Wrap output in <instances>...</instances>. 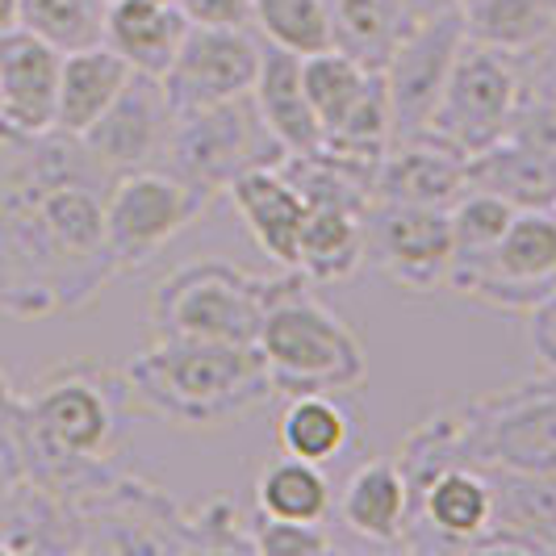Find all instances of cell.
Instances as JSON below:
<instances>
[{
	"label": "cell",
	"mask_w": 556,
	"mask_h": 556,
	"mask_svg": "<svg viewBox=\"0 0 556 556\" xmlns=\"http://www.w3.org/2000/svg\"><path fill=\"white\" fill-rule=\"evenodd\" d=\"M523 101H548L556 105V34L531 47L528 55H515Z\"/></svg>",
	"instance_id": "32"
},
{
	"label": "cell",
	"mask_w": 556,
	"mask_h": 556,
	"mask_svg": "<svg viewBox=\"0 0 556 556\" xmlns=\"http://www.w3.org/2000/svg\"><path fill=\"white\" fill-rule=\"evenodd\" d=\"M264 42L251 38L248 26H189L180 51L164 76V92L172 110H201L248 97L260 76Z\"/></svg>",
	"instance_id": "12"
},
{
	"label": "cell",
	"mask_w": 556,
	"mask_h": 556,
	"mask_svg": "<svg viewBox=\"0 0 556 556\" xmlns=\"http://www.w3.org/2000/svg\"><path fill=\"white\" fill-rule=\"evenodd\" d=\"M193 26H251V0H176Z\"/></svg>",
	"instance_id": "33"
},
{
	"label": "cell",
	"mask_w": 556,
	"mask_h": 556,
	"mask_svg": "<svg viewBox=\"0 0 556 556\" xmlns=\"http://www.w3.org/2000/svg\"><path fill=\"white\" fill-rule=\"evenodd\" d=\"M251 544L264 556H323L331 553V535L323 523H298V519H260L251 531Z\"/></svg>",
	"instance_id": "31"
},
{
	"label": "cell",
	"mask_w": 556,
	"mask_h": 556,
	"mask_svg": "<svg viewBox=\"0 0 556 556\" xmlns=\"http://www.w3.org/2000/svg\"><path fill=\"white\" fill-rule=\"evenodd\" d=\"M364 264L406 293H440L452 273V218L447 210L368 201L364 210Z\"/></svg>",
	"instance_id": "10"
},
{
	"label": "cell",
	"mask_w": 556,
	"mask_h": 556,
	"mask_svg": "<svg viewBox=\"0 0 556 556\" xmlns=\"http://www.w3.org/2000/svg\"><path fill=\"white\" fill-rule=\"evenodd\" d=\"M465 189H469V160L431 135L393 139L372 167V201L452 210Z\"/></svg>",
	"instance_id": "15"
},
{
	"label": "cell",
	"mask_w": 556,
	"mask_h": 556,
	"mask_svg": "<svg viewBox=\"0 0 556 556\" xmlns=\"http://www.w3.org/2000/svg\"><path fill=\"white\" fill-rule=\"evenodd\" d=\"M465 42H469V34H465L460 9L418 17L415 26L402 34V42L393 47L381 67L386 88H390L393 139H415L427 130L431 110H435Z\"/></svg>",
	"instance_id": "11"
},
{
	"label": "cell",
	"mask_w": 556,
	"mask_h": 556,
	"mask_svg": "<svg viewBox=\"0 0 556 556\" xmlns=\"http://www.w3.org/2000/svg\"><path fill=\"white\" fill-rule=\"evenodd\" d=\"M172 117H176V110L167 101L164 80L135 72L122 88V97L84 130L80 142L110 176L160 167L167 151V135H172Z\"/></svg>",
	"instance_id": "13"
},
{
	"label": "cell",
	"mask_w": 556,
	"mask_h": 556,
	"mask_svg": "<svg viewBox=\"0 0 556 556\" xmlns=\"http://www.w3.org/2000/svg\"><path fill=\"white\" fill-rule=\"evenodd\" d=\"M251 26L264 34V42L302 59L334 47L327 0H251Z\"/></svg>",
	"instance_id": "27"
},
{
	"label": "cell",
	"mask_w": 556,
	"mask_h": 556,
	"mask_svg": "<svg viewBox=\"0 0 556 556\" xmlns=\"http://www.w3.org/2000/svg\"><path fill=\"white\" fill-rule=\"evenodd\" d=\"M255 348L268 364L273 390L293 393H356L368 386V352L298 268L264 280V318Z\"/></svg>",
	"instance_id": "3"
},
{
	"label": "cell",
	"mask_w": 556,
	"mask_h": 556,
	"mask_svg": "<svg viewBox=\"0 0 556 556\" xmlns=\"http://www.w3.org/2000/svg\"><path fill=\"white\" fill-rule=\"evenodd\" d=\"M264 280L226 260L172 268L151 293V327L160 339L255 343L264 318Z\"/></svg>",
	"instance_id": "5"
},
{
	"label": "cell",
	"mask_w": 556,
	"mask_h": 556,
	"mask_svg": "<svg viewBox=\"0 0 556 556\" xmlns=\"http://www.w3.org/2000/svg\"><path fill=\"white\" fill-rule=\"evenodd\" d=\"M126 393L172 427H223L273 397V377L255 343L155 339L126 364Z\"/></svg>",
	"instance_id": "2"
},
{
	"label": "cell",
	"mask_w": 556,
	"mask_h": 556,
	"mask_svg": "<svg viewBox=\"0 0 556 556\" xmlns=\"http://www.w3.org/2000/svg\"><path fill=\"white\" fill-rule=\"evenodd\" d=\"M460 17L469 42L502 55H528L556 34V0H465Z\"/></svg>",
	"instance_id": "24"
},
{
	"label": "cell",
	"mask_w": 556,
	"mask_h": 556,
	"mask_svg": "<svg viewBox=\"0 0 556 556\" xmlns=\"http://www.w3.org/2000/svg\"><path fill=\"white\" fill-rule=\"evenodd\" d=\"M331 9L334 47L368 67H386L402 34L415 26L410 0H327Z\"/></svg>",
	"instance_id": "23"
},
{
	"label": "cell",
	"mask_w": 556,
	"mask_h": 556,
	"mask_svg": "<svg viewBox=\"0 0 556 556\" xmlns=\"http://www.w3.org/2000/svg\"><path fill=\"white\" fill-rule=\"evenodd\" d=\"M189 26L176 0H105L101 42L142 76H164Z\"/></svg>",
	"instance_id": "19"
},
{
	"label": "cell",
	"mask_w": 556,
	"mask_h": 556,
	"mask_svg": "<svg viewBox=\"0 0 556 556\" xmlns=\"http://www.w3.org/2000/svg\"><path fill=\"white\" fill-rule=\"evenodd\" d=\"M63 51L26 26L0 34V126L13 135L55 130Z\"/></svg>",
	"instance_id": "14"
},
{
	"label": "cell",
	"mask_w": 556,
	"mask_h": 556,
	"mask_svg": "<svg viewBox=\"0 0 556 556\" xmlns=\"http://www.w3.org/2000/svg\"><path fill=\"white\" fill-rule=\"evenodd\" d=\"M260 515L268 519H298V523H323L331 510V481L323 465L280 452L277 460L264 465L255 481Z\"/></svg>",
	"instance_id": "26"
},
{
	"label": "cell",
	"mask_w": 556,
	"mask_h": 556,
	"mask_svg": "<svg viewBox=\"0 0 556 556\" xmlns=\"http://www.w3.org/2000/svg\"><path fill=\"white\" fill-rule=\"evenodd\" d=\"M515 214H519V205H510L506 197L469 185L460 193V201L447 210V218H452V273L477 264L506 235V226H510Z\"/></svg>",
	"instance_id": "29"
},
{
	"label": "cell",
	"mask_w": 556,
	"mask_h": 556,
	"mask_svg": "<svg viewBox=\"0 0 556 556\" xmlns=\"http://www.w3.org/2000/svg\"><path fill=\"white\" fill-rule=\"evenodd\" d=\"M528 339H531V352L544 372L556 377V289L531 309V323H528Z\"/></svg>",
	"instance_id": "34"
},
{
	"label": "cell",
	"mask_w": 556,
	"mask_h": 556,
	"mask_svg": "<svg viewBox=\"0 0 556 556\" xmlns=\"http://www.w3.org/2000/svg\"><path fill=\"white\" fill-rule=\"evenodd\" d=\"M277 444L289 456L331 465L352 444V418L334 402V393H293L277 418Z\"/></svg>",
	"instance_id": "25"
},
{
	"label": "cell",
	"mask_w": 556,
	"mask_h": 556,
	"mask_svg": "<svg viewBox=\"0 0 556 556\" xmlns=\"http://www.w3.org/2000/svg\"><path fill=\"white\" fill-rule=\"evenodd\" d=\"M343 523L372 544H402L410 531V485L397 460H364L339 494Z\"/></svg>",
	"instance_id": "21"
},
{
	"label": "cell",
	"mask_w": 556,
	"mask_h": 556,
	"mask_svg": "<svg viewBox=\"0 0 556 556\" xmlns=\"http://www.w3.org/2000/svg\"><path fill=\"white\" fill-rule=\"evenodd\" d=\"M210 197L167 167H139L113 176L105 197V239L117 273L142 268L180 230L197 223Z\"/></svg>",
	"instance_id": "8"
},
{
	"label": "cell",
	"mask_w": 556,
	"mask_h": 556,
	"mask_svg": "<svg viewBox=\"0 0 556 556\" xmlns=\"http://www.w3.org/2000/svg\"><path fill=\"white\" fill-rule=\"evenodd\" d=\"M372 72H377V67H368V63H361V59H352L348 51H339V47L302 59V80H306L309 105H314V113H318L323 135H327L334 122L361 101V92L368 88Z\"/></svg>",
	"instance_id": "28"
},
{
	"label": "cell",
	"mask_w": 556,
	"mask_h": 556,
	"mask_svg": "<svg viewBox=\"0 0 556 556\" xmlns=\"http://www.w3.org/2000/svg\"><path fill=\"white\" fill-rule=\"evenodd\" d=\"M280 160H285V151L264 130L255 101L248 92V97H235V101L176 113L160 167L176 172L180 180H189L205 197H214L235 176H243L248 167L280 164Z\"/></svg>",
	"instance_id": "6"
},
{
	"label": "cell",
	"mask_w": 556,
	"mask_h": 556,
	"mask_svg": "<svg viewBox=\"0 0 556 556\" xmlns=\"http://www.w3.org/2000/svg\"><path fill=\"white\" fill-rule=\"evenodd\" d=\"M226 197L243 218L248 235L264 248V255L280 268H298V239H302L309 205L298 193V185L280 172V164L248 167L226 185Z\"/></svg>",
	"instance_id": "17"
},
{
	"label": "cell",
	"mask_w": 556,
	"mask_h": 556,
	"mask_svg": "<svg viewBox=\"0 0 556 556\" xmlns=\"http://www.w3.org/2000/svg\"><path fill=\"white\" fill-rule=\"evenodd\" d=\"M0 553H4V544H0Z\"/></svg>",
	"instance_id": "38"
},
{
	"label": "cell",
	"mask_w": 556,
	"mask_h": 556,
	"mask_svg": "<svg viewBox=\"0 0 556 556\" xmlns=\"http://www.w3.org/2000/svg\"><path fill=\"white\" fill-rule=\"evenodd\" d=\"M364 264V214L343 205H309L298 239V273L314 285L348 280Z\"/></svg>",
	"instance_id": "22"
},
{
	"label": "cell",
	"mask_w": 556,
	"mask_h": 556,
	"mask_svg": "<svg viewBox=\"0 0 556 556\" xmlns=\"http://www.w3.org/2000/svg\"><path fill=\"white\" fill-rule=\"evenodd\" d=\"M553 214H556V201H553Z\"/></svg>",
	"instance_id": "37"
},
{
	"label": "cell",
	"mask_w": 556,
	"mask_h": 556,
	"mask_svg": "<svg viewBox=\"0 0 556 556\" xmlns=\"http://www.w3.org/2000/svg\"><path fill=\"white\" fill-rule=\"evenodd\" d=\"M465 465L556 481V377L485 393L452 410Z\"/></svg>",
	"instance_id": "4"
},
{
	"label": "cell",
	"mask_w": 556,
	"mask_h": 556,
	"mask_svg": "<svg viewBox=\"0 0 556 556\" xmlns=\"http://www.w3.org/2000/svg\"><path fill=\"white\" fill-rule=\"evenodd\" d=\"M465 0H410L415 17H431V13H444V9H460Z\"/></svg>",
	"instance_id": "36"
},
{
	"label": "cell",
	"mask_w": 556,
	"mask_h": 556,
	"mask_svg": "<svg viewBox=\"0 0 556 556\" xmlns=\"http://www.w3.org/2000/svg\"><path fill=\"white\" fill-rule=\"evenodd\" d=\"M110 185L80 139L0 126V306L9 314L76 309L117 277L105 239Z\"/></svg>",
	"instance_id": "1"
},
{
	"label": "cell",
	"mask_w": 556,
	"mask_h": 556,
	"mask_svg": "<svg viewBox=\"0 0 556 556\" xmlns=\"http://www.w3.org/2000/svg\"><path fill=\"white\" fill-rule=\"evenodd\" d=\"M130 76H135V67L105 42H92V47H80V51H63L55 130L80 139L84 130L122 97Z\"/></svg>",
	"instance_id": "20"
},
{
	"label": "cell",
	"mask_w": 556,
	"mask_h": 556,
	"mask_svg": "<svg viewBox=\"0 0 556 556\" xmlns=\"http://www.w3.org/2000/svg\"><path fill=\"white\" fill-rule=\"evenodd\" d=\"M22 26L59 51H80L101 42L105 0H22Z\"/></svg>",
	"instance_id": "30"
},
{
	"label": "cell",
	"mask_w": 556,
	"mask_h": 556,
	"mask_svg": "<svg viewBox=\"0 0 556 556\" xmlns=\"http://www.w3.org/2000/svg\"><path fill=\"white\" fill-rule=\"evenodd\" d=\"M447 289L490 309L531 314L556 289V214L519 210L494 248L447 277Z\"/></svg>",
	"instance_id": "9"
},
{
	"label": "cell",
	"mask_w": 556,
	"mask_h": 556,
	"mask_svg": "<svg viewBox=\"0 0 556 556\" xmlns=\"http://www.w3.org/2000/svg\"><path fill=\"white\" fill-rule=\"evenodd\" d=\"M22 26V0H0V34Z\"/></svg>",
	"instance_id": "35"
},
{
	"label": "cell",
	"mask_w": 556,
	"mask_h": 556,
	"mask_svg": "<svg viewBox=\"0 0 556 556\" xmlns=\"http://www.w3.org/2000/svg\"><path fill=\"white\" fill-rule=\"evenodd\" d=\"M519 101H523V88H519L515 55H502L481 42H465L422 135L473 160L506 135Z\"/></svg>",
	"instance_id": "7"
},
{
	"label": "cell",
	"mask_w": 556,
	"mask_h": 556,
	"mask_svg": "<svg viewBox=\"0 0 556 556\" xmlns=\"http://www.w3.org/2000/svg\"><path fill=\"white\" fill-rule=\"evenodd\" d=\"M494 523V485L477 465H447L410 498V531L427 528L447 548H477Z\"/></svg>",
	"instance_id": "16"
},
{
	"label": "cell",
	"mask_w": 556,
	"mask_h": 556,
	"mask_svg": "<svg viewBox=\"0 0 556 556\" xmlns=\"http://www.w3.org/2000/svg\"><path fill=\"white\" fill-rule=\"evenodd\" d=\"M251 101H255L264 130L280 142L285 155H306L323 147V126H318V113L309 105L306 80H302V55L264 42Z\"/></svg>",
	"instance_id": "18"
}]
</instances>
